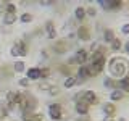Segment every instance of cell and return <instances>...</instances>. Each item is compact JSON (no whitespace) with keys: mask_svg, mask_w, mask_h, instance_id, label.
Wrapping results in <instances>:
<instances>
[{"mask_svg":"<svg viewBox=\"0 0 129 121\" xmlns=\"http://www.w3.org/2000/svg\"><path fill=\"white\" fill-rule=\"evenodd\" d=\"M86 16H90V18L97 16V8H95V7H89V8H86Z\"/></svg>","mask_w":129,"mask_h":121,"instance_id":"obj_28","label":"cell"},{"mask_svg":"<svg viewBox=\"0 0 129 121\" xmlns=\"http://www.w3.org/2000/svg\"><path fill=\"white\" fill-rule=\"evenodd\" d=\"M116 86H118V89H121L124 94H126V92H129V76H124V78L118 79Z\"/></svg>","mask_w":129,"mask_h":121,"instance_id":"obj_14","label":"cell"},{"mask_svg":"<svg viewBox=\"0 0 129 121\" xmlns=\"http://www.w3.org/2000/svg\"><path fill=\"white\" fill-rule=\"evenodd\" d=\"M116 37H115V31L113 29H103V40L105 42H113Z\"/></svg>","mask_w":129,"mask_h":121,"instance_id":"obj_18","label":"cell"},{"mask_svg":"<svg viewBox=\"0 0 129 121\" xmlns=\"http://www.w3.org/2000/svg\"><path fill=\"white\" fill-rule=\"evenodd\" d=\"M29 82H31V81L27 79V78H21V79L18 81V84H19L21 87H27V86H29Z\"/></svg>","mask_w":129,"mask_h":121,"instance_id":"obj_30","label":"cell"},{"mask_svg":"<svg viewBox=\"0 0 129 121\" xmlns=\"http://www.w3.org/2000/svg\"><path fill=\"white\" fill-rule=\"evenodd\" d=\"M5 13H10V15H16V3H11V2H5Z\"/></svg>","mask_w":129,"mask_h":121,"instance_id":"obj_22","label":"cell"},{"mask_svg":"<svg viewBox=\"0 0 129 121\" xmlns=\"http://www.w3.org/2000/svg\"><path fill=\"white\" fill-rule=\"evenodd\" d=\"M76 84H78L76 76H68V78H64V81H63V87L64 89H71V87H74Z\"/></svg>","mask_w":129,"mask_h":121,"instance_id":"obj_16","label":"cell"},{"mask_svg":"<svg viewBox=\"0 0 129 121\" xmlns=\"http://www.w3.org/2000/svg\"><path fill=\"white\" fill-rule=\"evenodd\" d=\"M45 36H47V39H50V40L56 39L58 32H56V27H55L53 21H47L45 23Z\"/></svg>","mask_w":129,"mask_h":121,"instance_id":"obj_6","label":"cell"},{"mask_svg":"<svg viewBox=\"0 0 129 121\" xmlns=\"http://www.w3.org/2000/svg\"><path fill=\"white\" fill-rule=\"evenodd\" d=\"M78 37L81 40H90V29L87 26H79L78 27Z\"/></svg>","mask_w":129,"mask_h":121,"instance_id":"obj_11","label":"cell"},{"mask_svg":"<svg viewBox=\"0 0 129 121\" xmlns=\"http://www.w3.org/2000/svg\"><path fill=\"white\" fill-rule=\"evenodd\" d=\"M5 100H7V103H15V100H16V92L8 90L7 94H5Z\"/></svg>","mask_w":129,"mask_h":121,"instance_id":"obj_23","label":"cell"},{"mask_svg":"<svg viewBox=\"0 0 129 121\" xmlns=\"http://www.w3.org/2000/svg\"><path fill=\"white\" fill-rule=\"evenodd\" d=\"M124 52H126V53L129 55V40H127L126 44H124Z\"/></svg>","mask_w":129,"mask_h":121,"instance_id":"obj_36","label":"cell"},{"mask_svg":"<svg viewBox=\"0 0 129 121\" xmlns=\"http://www.w3.org/2000/svg\"><path fill=\"white\" fill-rule=\"evenodd\" d=\"M84 18H86V8L84 7H78L74 10V19H78V21H84Z\"/></svg>","mask_w":129,"mask_h":121,"instance_id":"obj_17","label":"cell"},{"mask_svg":"<svg viewBox=\"0 0 129 121\" xmlns=\"http://www.w3.org/2000/svg\"><path fill=\"white\" fill-rule=\"evenodd\" d=\"M103 87H107V89H116V81L113 79V78H110V76H107V78L103 79Z\"/></svg>","mask_w":129,"mask_h":121,"instance_id":"obj_19","label":"cell"},{"mask_svg":"<svg viewBox=\"0 0 129 121\" xmlns=\"http://www.w3.org/2000/svg\"><path fill=\"white\" fill-rule=\"evenodd\" d=\"M102 121H115V118H111V116H103Z\"/></svg>","mask_w":129,"mask_h":121,"instance_id":"obj_37","label":"cell"},{"mask_svg":"<svg viewBox=\"0 0 129 121\" xmlns=\"http://www.w3.org/2000/svg\"><path fill=\"white\" fill-rule=\"evenodd\" d=\"M105 62H107V58H100V60H94V62H90L87 65L89 66V71H90V76H97V74H100V73L103 71V68H105Z\"/></svg>","mask_w":129,"mask_h":121,"instance_id":"obj_3","label":"cell"},{"mask_svg":"<svg viewBox=\"0 0 129 121\" xmlns=\"http://www.w3.org/2000/svg\"><path fill=\"white\" fill-rule=\"evenodd\" d=\"M87 78H90V71H89L87 65H82V66H79V70H78L76 79H78V82H82V81H86Z\"/></svg>","mask_w":129,"mask_h":121,"instance_id":"obj_7","label":"cell"},{"mask_svg":"<svg viewBox=\"0 0 129 121\" xmlns=\"http://www.w3.org/2000/svg\"><path fill=\"white\" fill-rule=\"evenodd\" d=\"M118 121H126V119H124V118H119V119H118Z\"/></svg>","mask_w":129,"mask_h":121,"instance_id":"obj_40","label":"cell"},{"mask_svg":"<svg viewBox=\"0 0 129 121\" xmlns=\"http://www.w3.org/2000/svg\"><path fill=\"white\" fill-rule=\"evenodd\" d=\"M24 70H26V63H24V62L19 60V62H15L13 63V71L15 73H23Z\"/></svg>","mask_w":129,"mask_h":121,"instance_id":"obj_21","label":"cell"},{"mask_svg":"<svg viewBox=\"0 0 129 121\" xmlns=\"http://www.w3.org/2000/svg\"><path fill=\"white\" fill-rule=\"evenodd\" d=\"M40 5H44V7H50V5H52V2H42Z\"/></svg>","mask_w":129,"mask_h":121,"instance_id":"obj_39","label":"cell"},{"mask_svg":"<svg viewBox=\"0 0 129 121\" xmlns=\"http://www.w3.org/2000/svg\"><path fill=\"white\" fill-rule=\"evenodd\" d=\"M82 102H86L87 105H97L99 103V97L94 90H82V97H81Z\"/></svg>","mask_w":129,"mask_h":121,"instance_id":"obj_4","label":"cell"},{"mask_svg":"<svg viewBox=\"0 0 129 121\" xmlns=\"http://www.w3.org/2000/svg\"><path fill=\"white\" fill-rule=\"evenodd\" d=\"M66 47H68V45H66V42H64V40H58V42H56L55 45L52 47V50H53L56 55H61V53H64V52L68 50Z\"/></svg>","mask_w":129,"mask_h":121,"instance_id":"obj_12","label":"cell"},{"mask_svg":"<svg viewBox=\"0 0 129 121\" xmlns=\"http://www.w3.org/2000/svg\"><path fill=\"white\" fill-rule=\"evenodd\" d=\"M5 10V2H0V11Z\"/></svg>","mask_w":129,"mask_h":121,"instance_id":"obj_38","label":"cell"},{"mask_svg":"<svg viewBox=\"0 0 129 121\" xmlns=\"http://www.w3.org/2000/svg\"><path fill=\"white\" fill-rule=\"evenodd\" d=\"M74 110H76V113H78L79 116H86L89 113V105L86 102H82V100H78L76 105H74Z\"/></svg>","mask_w":129,"mask_h":121,"instance_id":"obj_8","label":"cell"},{"mask_svg":"<svg viewBox=\"0 0 129 121\" xmlns=\"http://www.w3.org/2000/svg\"><path fill=\"white\" fill-rule=\"evenodd\" d=\"M26 78L29 81H40V68L32 66L26 71Z\"/></svg>","mask_w":129,"mask_h":121,"instance_id":"obj_10","label":"cell"},{"mask_svg":"<svg viewBox=\"0 0 129 121\" xmlns=\"http://www.w3.org/2000/svg\"><path fill=\"white\" fill-rule=\"evenodd\" d=\"M10 55H11V56H19V53H18V48H16L15 45L10 48Z\"/></svg>","mask_w":129,"mask_h":121,"instance_id":"obj_35","label":"cell"},{"mask_svg":"<svg viewBox=\"0 0 129 121\" xmlns=\"http://www.w3.org/2000/svg\"><path fill=\"white\" fill-rule=\"evenodd\" d=\"M39 89H42V90H48V89H50V84H48V82H45V81H40V82H39Z\"/></svg>","mask_w":129,"mask_h":121,"instance_id":"obj_31","label":"cell"},{"mask_svg":"<svg viewBox=\"0 0 129 121\" xmlns=\"http://www.w3.org/2000/svg\"><path fill=\"white\" fill-rule=\"evenodd\" d=\"M102 111H103V116H111V118H115V113H116L115 103H111V102L103 103L102 105Z\"/></svg>","mask_w":129,"mask_h":121,"instance_id":"obj_9","label":"cell"},{"mask_svg":"<svg viewBox=\"0 0 129 121\" xmlns=\"http://www.w3.org/2000/svg\"><path fill=\"white\" fill-rule=\"evenodd\" d=\"M15 47L18 48L19 56H26L27 55V45H26V42H24V40H16V42H15Z\"/></svg>","mask_w":129,"mask_h":121,"instance_id":"obj_15","label":"cell"},{"mask_svg":"<svg viewBox=\"0 0 129 121\" xmlns=\"http://www.w3.org/2000/svg\"><path fill=\"white\" fill-rule=\"evenodd\" d=\"M16 19H18V16L16 15H10V13H5L3 16V24H7V26H10V24H13Z\"/></svg>","mask_w":129,"mask_h":121,"instance_id":"obj_20","label":"cell"},{"mask_svg":"<svg viewBox=\"0 0 129 121\" xmlns=\"http://www.w3.org/2000/svg\"><path fill=\"white\" fill-rule=\"evenodd\" d=\"M121 32H123V34H129V23H124L123 26H121Z\"/></svg>","mask_w":129,"mask_h":121,"instance_id":"obj_34","label":"cell"},{"mask_svg":"<svg viewBox=\"0 0 129 121\" xmlns=\"http://www.w3.org/2000/svg\"><path fill=\"white\" fill-rule=\"evenodd\" d=\"M123 97H124V92L121 90V89H113V90L110 92V100H111V103L113 102H119V100H123Z\"/></svg>","mask_w":129,"mask_h":121,"instance_id":"obj_13","label":"cell"},{"mask_svg":"<svg viewBox=\"0 0 129 121\" xmlns=\"http://www.w3.org/2000/svg\"><path fill=\"white\" fill-rule=\"evenodd\" d=\"M47 94L55 97V95H58V94H60V89H58V87H55V86H50V89L47 90Z\"/></svg>","mask_w":129,"mask_h":121,"instance_id":"obj_29","label":"cell"},{"mask_svg":"<svg viewBox=\"0 0 129 121\" xmlns=\"http://www.w3.org/2000/svg\"><path fill=\"white\" fill-rule=\"evenodd\" d=\"M99 5L102 7L103 10L111 11V0H100V2H99Z\"/></svg>","mask_w":129,"mask_h":121,"instance_id":"obj_25","label":"cell"},{"mask_svg":"<svg viewBox=\"0 0 129 121\" xmlns=\"http://www.w3.org/2000/svg\"><path fill=\"white\" fill-rule=\"evenodd\" d=\"M74 58H76V62H78V65H86L89 62V52L86 50L84 47H79L78 50H76V53H74Z\"/></svg>","mask_w":129,"mask_h":121,"instance_id":"obj_5","label":"cell"},{"mask_svg":"<svg viewBox=\"0 0 129 121\" xmlns=\"http://www.w3.org/2000/svg\"><path fill=\"white\" fill-rule=\"evenodd\" d=\"M44 118H42V115L40 113H32V116H31V119L29 121H42Z\"/></svg>","mask_w":129,"mask_h":121,"instance_id":"obj_33","label":"cell"},{"mask_svg":"<svg viewBox=\"0 0 129 121\" xmlns=\"http://www.w3.org/2000/svg\"><path fill=\"white\" fill-rule=\"evenodd\" d=\"M48 116L53 121H61L63 119V107L60 103H50L48 105Z\"/></svg>","mask_w":129,"mask_h":121,"instance_id":"obj_2","label":"cell"},{"mask_svg":"<svg viewBox=\"0 0 129 121\" xmlns=\"http://www.w3.org/2000/svg\"><path fill=\"white\" fill-rule=\"evenodd\" d=\"M121 48H123V44H121V40H119V39H115V40L111 42V50H113V52H119Z\"/></svg>","mask_w":129,"mask_h":121,"instance_id":"obj_24","label":"cell"},{"mask_svg":"<svg viewBox=\"0 0 129 121\" xmlns=\"http://www.w3.org/2000/svg\"><path fill=\"white\" fill-rule=\"evenodd\" d=\"M50 68L48 66H44V68H40V79H48V76H50Z\"/></svg>","mask_w":129,"mask_h":121,"instance_id":"obj_26","label":"cell"},{"mask_svg":"<svg viewBox=\"0 0 129 121\" xmlns=\"http://www.w3.org/2000/svg\"><path fill=\"white\" fill-rule=\"evenodd\" d=\"M10 115V111L7 110V107H0V118H7Z\"/></svg>","mask_w":129,"mask_h":121,"instance_id":"obj_32","label":"cell"},{"mask_svg":"<svg viewBox=\"0 0 129 121\" xmlns=\"http://www.w3.org/2000/svg\"><path fill=\"white\" fill-rule=\"evenodd\" d=\"M108 71H110V78H124L127 76V71H129V65L124 62L123 58L119 56H113L108 63Z\"/></svg>","mask_w":129,"mask_h":121,"instance_id":"obj_1","label":"cell"},{"mask_svg":"<svg viewBox=\"0 0 129 121\" xmlns=\"http://www.w3.org/2000/svg\"><path fill=\"white\" fill-rule=\"evenodd\" d=\"M19 21L21 23H31L32 21V15L31 13H23L21 16H19Z\"/></svg>","mask_w":129,"mask_h":121,"instance_id":"obj_27","label":"cell"}]
</instances>
